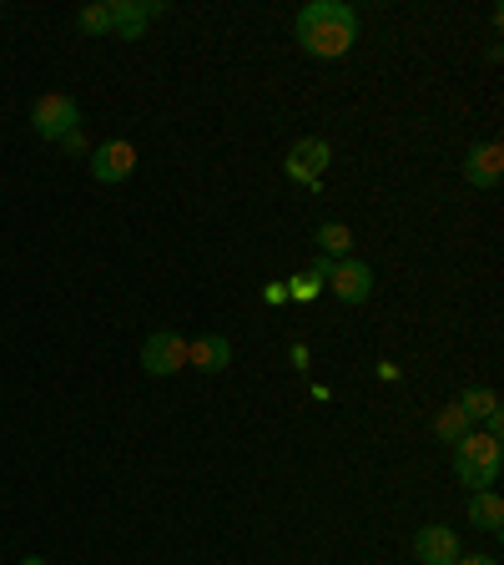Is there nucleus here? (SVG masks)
Instances as JSON below:
<instances>
[{
	"label": "nucleus",
	"instance_id": "nucleus-1",
	"mask_svg": "<svg viewBox=\"0 0 504 565\" xmlns=\"http://www.w3.org/2000/svg\"><path fill=\"white\" fill-rule=\"evenodd\" d=\"M293 35L308 56L339 61V56H348L353 41H358V15H353V6H343V0H313V6L298 11Z\"/></svg>",
	"mask_w": 504,
	"mask_h": 565
},
{
	"label": "nucleus",
	"instance_id": "nucleus-2",
	"mask_svg": "<svg viewBox=\"0 0 504 565\" xmlns=\"http://www.w3.org/2000/svg\"><path fill=\"white\" fill-rule=\"evenodd\" d=\"M500 470H504L500 435H480V429H470V435L454 445V475H459V484H470V494L490 490V484L500 480Z\"/></svg>",
	"mask_w": 504,
	"mask_h": 565
},
{
	"label": "nucleus",
	"instance_id": "nucleus-3",
	"mask_svg": "<svg viewBox=\"0 0 504 565\" xmlns=\"http://www.w3.org/2000/svg\"><path fill=\"white\" fill-rule=\"evenodd\" d=\"M31 127H35V137L61 141L82 127V106H76V96H66V92H46L31 111Z\"/></svg>",
	"mask_w": 504,
	"mask_h": 565
},
{
	"label": "nucleus",
	"instance_id": "nucleus-4",
	"mask_svg": "<svg viewBox=\"0 0 504 565\" xmlns=\"http://www.w3.org/2000/svg\"><path fill=\"white\" fill-rule=\"evenodd\" d=\"M333 152H329V141L323 137H303L288 147V157H282V177L288 182H298V188H318L323 182V172H329Z\"/></svg>",
	"mask_w": 504,
	"mask_h": 565
},
{
	"label": "nucleus",
	"instance_id": "nucleus-5",
	"mask_svg": "<svg viewBox=\"0 0 504 565\" xmlns=\"http://www.w3.org/2000/svg\"><path fill=\"white\" fill-rule=\"evenodd\" d=\"M141 369H147L152 379H172L176 369H187V339L172 333V329L152 333V339L141 343Z\"/></svg>",
	"mask_w": 504,
	"mask_h": 565
},
{
	"label": "nucleus",
	"instance_id": "nucleus-6",
	"mask_svg": "<svg viewBox=\"0 0 504 565\" xmlns=\"http://www.w3.org/2000/svg\"><path fill=\"white\" fill-rule=\"evenodd\" d=\"M137 172V147H131L127 137H111L101 141V147H92V177L96 182H127V177Z\"/></svg>",
	"mask_w": 504,
	"mask_h": 565
},
{
	"label": "nucleus",
	"instance_id": "nucleus-7",
	"mask_svg": "<svg viewBox=\"0 0 504 565\" xmlns=\"http://www.w3.org/2000/svg\"><path fill=\"white\" fill-rule=\"evenodd\" d=\"M329 282L343 303H368V298H374V268L358 258H333Z\"/></svg>",
	"mask_w": 504,
	"mask_h": 565
},
{
	"label": "nucleus",
	"instance_id": "nucleus-8",
	"mask_svg": "<svg viewBox=\"0 0 504 565\" xmlns=\"http://www.w3.org/2000/svg\"><path fill=\"white\" fill-rule=\"evenodd\" d=\"M162 11H167V6H152V0H106L111 35H121V41H141L147 21H152V15H162Z\"/></svg>",
	"mask_w": 504,
	"mask_h": 565
},
{
	"label": "nucleus",
	"instance_id": "nucleus-9",
	"mask_svg": "<svg viewBox=\"0 0 504 565\" xmlns=\"http://www.w3.org/2000/svg\"><path fill=\"white\" fill-rule=\"evenodd\" d=\"M414 555H419V565H454L464 551H459V535L449 525H423L414 535Z\"/></svg>",
	"mask_w": 504,
	"mask_h": 565
},
{
	"label": "nucleus",
	"instance_id": "nucleus-10",
	"mask_svg": "<svg viewBox=\"0 0 504 565\" xmlns=\"http://www.w3.org/2000/svg\"><path fill=\"white\" fill-rule=\"evenodd\" d=\"M504 177V147L500 141H480V147H470V157H464V182L470 188H500Z\"/></svg>",
	"mask_w": 504,
	"mask_h": 565
},
{
	"label": "nucleus",
	"instance_id": "nucleus-11",
	"mask_svg": "<svg viewBox=\"0 0 504 565\" xmlns=\"http://www.w3.org/2000/svg\"><path fill=\"white\" fill-rule=\"evenodd\" d=\"M187 364L202 369V374H223L227 364H233V339H223V333H202V339L187 343Z\"/></svg>",
	"mask_w": 504,
	"mask_h": 565
},
{
	"label": "nucleus",
	"instance_id": "nucleus-12",
	"mask_svg": "<svg viewBox=\"0 0 504 565\" xmlns=\"http://www.w3.org/2000/svg\"><path fill=\"white\" fill-rule=\"evenodd\" d=\"M470 520L480 530H490V535H500L504 530V500L494 490H480V494H470Z\"/></svg>",
	"mask_w": 504,
	"mask_h": 565
},
{
	"label": "nucleus",
	"instance_id": "nucleus-13",
	"mask_svg": "<svg viewBox=\"0 0 504 565\" xmlns=\"http://www.w3.org/2000/svg\"><path fill=\"white\" fill-rule=\"evenodd\" d=\"M313 243L323 247V258H348V253H353V233L343 223H323Z\"/></svg>",
	"mask_w": 504,
	"mask_h": 565
},
{
	"label": "nucleus",
	"instance_id": "nucleus-14",
	"mask_svg": "<svg viewBox=\"0 0 504 565\" xmlns=\"http://www.w3.org/2000/svg\"><path fill=\"white\" fill-rule=\"evenodd\" d=\"M470 429H474V424H470V414L459 409V404H449V409L435 419V435L444 439V445H459V439L470 435Z\"/></svg>",
	"mask_w": 504,
	"mask_h": 565
},
{
	"label": "nucleus",
	"instance_id": "nucleus-15",
	"mask_svg": "<svg viewBox=\"0 0 504 565\" xmlns=\"http://www.w3.org/2000/svg\"><path fill=\"white\" fill-rule=\"evenodd\" d=\"M459 409L470 414V424L490 419V414L500 409V394H494V388H464V394H459Z\"/></svg>",
	"mask_w": 504,
	"mask_h": 565
},
{
	"label": "nucleus",
	"instance_id": "nucleus-16",
	"mask_svg": "<svg viewBox=\"0 0 504 565\" xmlns=\"http://www.w3.org/2000/svg\"><path fill=\"white\" fill-rule=\"evenodd\" d=\"M76 25H82L86 35H111V15H106V0H101V6H86V11L76 15Z\"/></svg>",
	"mask_w": 504,
	"mask_h": 565
},
{
	"label": "nucleus",
	"instance_id": "nucleus-17",
	"mask_svg": "<svg viewBox=\"0 0 504 565\" xmlns=\"http://www.w3.org/2000/svg\"><path fill=\"white\" fill-rule=\"evenodd\" d=\"M323 294V278L318 273H298L293 282H288V298H298V303H308V298Z\"/></svg>",
	"mask_w": 504,
	"mask_h": 565
},
{
	"label": "nucleus",
	"instance_id": "nucleus-18",
	"mask_svg": "<svg viewBox=\"0 0 504 565\" xmlns=\"http://www.w3.org/2000/svg\"><path fill=\"white\" fill-rule=\"evenodd\" d=\"M454 565H500V561H494V555H459Z\"/></svg>",
	"mask_w": 504,
	"mask_h": 565
},
{
	"label": "nucleus",
	"instance_id": "nucleus-19",
	"mask_svg": "<svg viewBox=\"0 0 504 565\" xmlns=\"http://www.w3.org/2000/svg\"><path fill=\"white\" fill-rule=\"evenodd\" d=\"M21 565H46V561H41V555H25V561Z\"/></svg>",
	"mask_w": 504,
	"mask_h": 565
}]
</instances>
